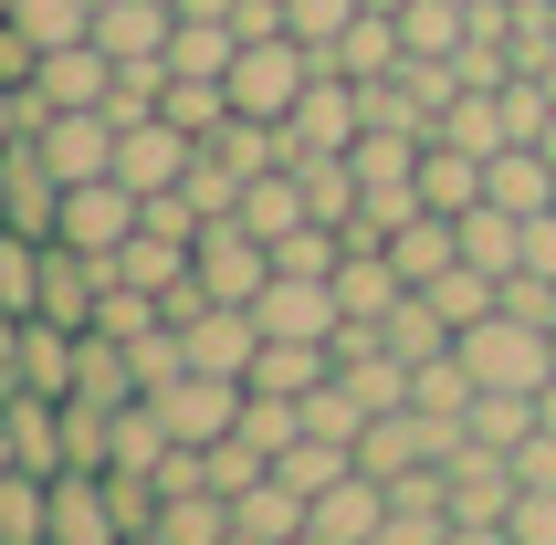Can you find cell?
Returning a JSON list of instances; mask_svg holds the SVG:
<instances>
[{"mask_svg":"<svg viewBox=\"0 0 556 545\" xmlns=\"http://www.w3.org/2000/svg\"><path fill=\"white\" fill-rule=\"evenodd\" d=\"M53 220H63V179H53V157L31 148H0V231H22V242H53Z\"/></svg>","mask_w":556,"mask_h":545,"instance_id":"9","label":"cell"},{"mask_svg":"<svg viewBox=\"0 0 556 545\" xmlns=\"http://www.w3.org/2000/svg\"><path fill=\"white\" fill-rule=\"evenodd\" d=\"M357 11H368V0H283V31H294L305 53H326V42H337Z\"/></svg>","mask_w":556,"mask_h":545,"instance_id":"44","label":"cell"},{"mask_svg":"<svg viewBox=\"0 0 556 545\" xmlns=\"http://www.w3.org/2000/svg\"><path fill=\"white\" fill-rule=\"evenodd\" d=\"M378 524H389V483L378 472H346V483L315 493V535L326 545H378Z\"/></svg>","mask_w":556,"mask_h":545,"instance_id":"17","label":"cell"},{"mask_svg":"<svg viewBox=\"0 0 556 545\" xmlns=\"http://www.w3.org/2000/svg\"><path fill=\"white\" fill-rule=\"evenodd\" d=\"M368 11H409V0H368Z\"/></svg>","mask_w":556,"mask_h":545,"instance_id":"51","label":"cell"},{"mask_svg":"<svg viewBox=\"0 0 556 545\" xmlns=\"http://www.w3.org/2000/svg\"><path fill=\"white\" fill-rule=\"evenodd\" d=\"M483 200H494V211H515V220L556 211V168H546V148H504V157H483Z\"/></svg>","mask_w":556,"mask_h":545,"instance_id":"21","label":"cell"},{"mask_svg":"<svg viewBox=\"0 0 556 545\" xmlns=\"http://www.w3.org/2000/svg\"><path fill=\"white\" fill-rule=\"evenodd\" d=\"M400 263H389V252H346L337 263V304H346V326H389V315H400Z\"/></svg>","mask_w":556,"mask_h":545,"instance_id":"23","label":"cell"},{"mask_svg":"<svg viewBox=\"0 0 556 545\" xmlns=\"http://www.w3.org/2000/svg\"><path fill=\"white\" fill-rule=\"evenodd\" d=\"M74 398H94V409H126L137 398V357H126L116 335H74Z\"/></svg>","mask_w":556,"mask_h":545,"instance_id":"26","label":"cell"},{"mask_svg":"<svg viewBox=\"0 0 556 545\" xmlns=\"http://www.w3.org/2000/svg\"><path fill=\"white\" fill-rule=\"evenodd\" d=\"M535 85H546V94H556V53H546V63H535Z\"/></svg>","mask_w":556,"mask_h":545,"instance_id":"50","label":"cell"},{"mask_svg":"<svg viewBox=\"0 0 556 545\" xmlns=\"http://www.w3.org/2000/svg\"><path fill=\"white\" fill-rule=\"evenodd\" d=\"M463 367H472V389H546L556 378V326H526V315H483V326H463Z\"/></svg>","mask_w":556,"mask_h":545,"instance_id":"1","label":"cell"},{"mask_svg":"<svg viewBox=\"0 0 556 545\" xmlns=\"http://www.w3.org/2000/svg\"><path fill=\"white\" fill-rule=\"evenodd\" d=\"M252 326L263 335H305V346H337V326H346L337 272H274V283L252 294Z\"/></svg>","mask_w":556,"mask_h":545,"instance_id":"5","label":"cell"},{"mask_svg":"<svg viewBox=\"0 0 556 545\" xmlns=\"http://www.w3.org/2000/svg\"><path fill=\"white\" fill-rule=\"evenodd\" d=\"M378 346H389V357H409V367H431V357H452L463 335L441 326V304H431V294H400V315L378 326Z\"/></svg>","mask_w":556,"mask_h":545,"instance_id":"32","label":"cell"},{"mask_svg":"<svg viewBox=\"0 0 556 545\" xmlns=\"http://www.w3.org/2000/svg\"><path fill=\"white\" fill-rule=\"evenodd\" d=\"M94 294H105V263L74 252V242H42V294H31V315H53V326L85 335L94 326Z\"/></svg>","mask_w":556,"mask_h":545,"instance_id":"14","label":"cell"},{"mask_svg":"<svg viewBox=\"0 0 556 545\" xmlns=\"http://www.w3.org/2000/svg\"><path fill=\"white\" fill-rule=\"evenodd\" d=\"M357 137H368V116H357V85H346V74H315L305 105L283 116V148L294 157H346Z\"/></svg>","mask_w":556,"mask_h":545,"instance_id":"10","label":"cell"},{"mask_svg":"<svg viewBox=\"0 0 556 545\" xmlns=\"http://www.w3.org/2000/svg\"><path fill=\"white\" fill-rule=\"evenodd\" d=\"M326 74V63L294 42V31H263V42H242L231 53V116H263V126H283L294 105H305V85Z\"/></svg>","mask_w":556,"mask_h":545,"instance_id":"2","label":"cell"},{"mask_svg":"<svg viewBox=\"0 0 556 545\" xmlns=\"http://www.w3.org/2000/svg\"><path fill=\"white\" fill-rule=\"evenodd\" d=\"M189 272H200V294H211V304H252L263 283H274V242H252L242 220H211Z\"/></svg>","mask_w":556,"mask_h":545,"instance_id":"11","label":"cell"},{"mask_svg":"<svg viewBox=\"0 0 556 545\" xmlns=\"http://www.w3.org/2000/svg\"><path fill=\"white\" fill-rule=\"evenodd\" d=\"M148 409L168 420V441H179V452H211V441H231V430H242V378L179 367L168 389H148Z\"/></svg>","mask_w":556,"mask_h":545,"instance_id":"3","label":"cell"},{"mask_svg":"<svg viewBox=\"0 0 556 545\" xmlns=\"http://www.w3.org/2000/svg\"><path fill=\"white\" fill-rule=\"evenodd\" d=\"M515 483H526V493H556V430L515 441Z\"/></svg>","mask_w":556,"mask_h":545,"instance_id":"46","label":"cell"},{"mask_svg":"<svg viewBox=\"0 0 556 545\" xmlns=\"http://www.w3.org/2000/svg\"><path fill=\"white\" fill-rule=\"evenodd\" d=\"M472 398H483V389H472L463 346H452V357H431V367H409V409H420V420H452V430H463Z\"/></svg>","mask_w":556,"mask_h":545,"instance_id":"31","label":"cell"},{"mask_svg":"<svg viewBox=\"0 0 556 545\" xmlns=\"http://www.w3.org/2000/svg\"><path fill=\"white\" fill-rule=\"evenodd\" d=\"M53 535V472H0V545Z\"/></svg>","mask_w":556,"mask_h":545,"instance_id":"34","label":"cell"},{"mask_svg":"<svg viewBox=\"0 0 556 545\" xmlns=\"http://www.w3.org/2000/svg\"><path fill=\"white\" fill-rule=\"evenodd\" d=\"M274 472H283V483H294V493L315 504L326 483H346V472H357V452H346V441H315V430H305V441H294V452H283Z\"/></svg>","mask_w":556,"mask_h":545,"instance_id":"41","label":"cell"},{"mask_svg":"<svg viewBox=\"0 0 556 545\" xmlns=\"http://www.w3.org/2000/svg\"><path fill=\"white\" fill-rule=\"evenodd\" d=\"M337 378V346H305V335H263V357H252L242 389H274V398H305Z\"/></svg>","mask_w":556,"mask_h":545,"instance_id":"22","label":"cell"},{"mask_svg":"<svg viewBox=\"0 0 556 545\" xmlns=\"http://www.w3.org/2000/svg\"><path fill=\"white\" fill-rule=\"evenodd\" d=\"M231 220H242V231H252V242H283V231H305V179H294V168H263V179H252L242 189V211H231Z\"/></svg>","mask_w":556,"mask_h":545,"instance_id":"25","label":"cell"},{"mask_svg":"<svg viewBox=\"0 0 556 545\" xmlns=\"http://www.w3.org/2000/svg\"><path fill=\"white\" fill-rule=\"evenodd\" d=\"M137 189L126 179H74L63 189V220H53V242H74V252H94V263H116L126 252V231H137Z\"/></svg>","mask_w":556,"mask_h":545,"instance_id":"7","label":"cell"},{"mask_svg":"<svg viewBox=\"0 0 556 545\" xmlns=\"http://www.w3.org/2000/svg\"><path fill=\"white\" fill-rule=\"evenodd\" d=\"M420 200H431L441 220H463L472 200H483V157L452 148V137H431V148H420Z\"/></svg>","mask_w":556,"mask_h":545,"instance_id":"27","label":"cell"},{"mask_svg":"<svg viewBox=\"0 0 556 545\" xmlns=\"http://www.w3.org/2000/svg\"><path fill=\"white\" fill-rule=\"evenodd\" d=\"M535 430H556V378H546V389H535Z\"/></svg>","mask_w":556,"mask_h":545,"instance_id":"49","label":"cell"},{"mask_svg":"<svg viewBox=\"0 0 556 545\" xmlns=\"http://www.w3.org/2000/svg\"><path fill=\"white\" fill-rule=\"evenodd\" d=\"M263 472H274V461L252 452L242 430H231V441H211V452H200V483H211V493H231V504H242V493L263 483Z\"/></svg>","mask_w":556,"mask_h":545,"instance_id":"42","label":"cell"},{"mask_svg":"<svg viewBox=\"0 0 556 545\" xmlns=\"http://www.w3.org/2000/svg\"><path fill=\"white\" fill-rule=\"evenodd\" d=\"M22 389L74 398V326H53V315H22Z\"/></svg>","mask_w":556,"mask_h":545,"instance_id":"30","label":"cell"},{"mask_svg":"<svg viewBox=\"0 0 556 545\" xmlns=\"http://www.w3.org/2000/svg\"><path fill=\"white\" fill-rule=\"evenodd\" d=\"M368 420H378V409L346 389V367L326 378V389H305V430H315V441H346V452H357V430H368Z\"/></svg>","mask_w":556,"mask_h":545,"instance_id":"38","label":"cell"},{"mask_svg":"<svg viewBox=\"0 0 556 545\" xmlns=\"http://www.w3.org/2000/svg\"><path fill=\"white\" fill-rule=\"evenodd\" d=\"M431 137H452V148H472V157H504V148H515V137H504V105H494L483 85L452 94V105L431 116Z\"/></svg>","mask_w":556,"mask_h":545,"instance_id":"33","label":"cell"},{"mask_svg":"<svg viewBox=\"0 0 556 545\" xmlns=\"http://www.w3.org/2000/svg\"><path fill=\"white\" fill-rule=\"evenodd\" d=\"M31 94H42V105H105V94H116V53H105V42H63V53H42V74H31Z\"/></svg>","mask_w":556,"mask_h":545,"instance_id":"16","label":"cell"},{"mask_svg":"<svg viewBox=\"0 0 556 545\" xmlns=\"http://www.w3.org/2000/svg\"><path fill=\"white\" fill-rule=\"evenodd\" d=\"M504 535H515V545H556V493H515Z\"/></svg>","mask_w":556,"mask_h":545,"instance_id":"45","label":"cell"},{"mask_svg":"<svg viewBox=\"0 0 556 545\" xmlns=\"http://www.w3.org/2000/svg\"><path fill=\"white\" fill-rule=\"evenodd\" d=\"M31 148L53 157L63 189H74V179H116V116H105V105H63V116H42Z\"/></svg>","mask_w":556,"mask_h":545,"instance_id":"8","label":"cell"},{"mask_svg":"<svg viewBox=\"0 0 556 545\" xmlns=\"http://www.w3.org/2000/svg\"><path fill=\"white\" fill-rule=\"evenodd\" d=\"M168 31H179L168 0H105V11H94V42L116 63H168Z\"/></svg>","mask_w":556,"mask_h":545,"instance_id":"18","label":"cell"},{"mask_svg":"<svg viewBox=\"0 0 556 545\" xmlns=\"http://www.w3.org/2000/svg\"><path fill=\"white\" fill-rule=\"evenodd\" d=\"M148 535H168V545H231V493H211V483L168 493V504H157V524H148Z\"/></svg>","mask_w":556,"mask_h":545,"instance_id":"29","label":"cell"},{"mask_svg":"<svg viewBox=\"0 0 556 545\" xmlns=\"http://www.w3.org/2000/svg\"><path fill=\"white\" fill-rule=\"evenodd\" d=\"M452 231H463V263H483V272H526V220H515V211L472 200V211L452 220Z\"/></svg>","mask_w":556,"mask_h":545,"instance_id":"28","label":"cell"},{"mask_svg":"<svg viewBox=\"0 0 556 545\" xmlns=\"http://www.w3.org/2000/svg\"><path fill=\"white\" fill-rule=\"evenodd\" d=\"M11 22H22L42 53H63V42H94V0H11Z\"/></svg>","mask_w":556,"mask_h":545,"instance_id":"39","label":"cell"},{"mask_svg":"<svg viewBox=\"0 0 556 545\" xmlns=\"http://www.w3.org/2000/svg\"><path fill=\"white\" fill-rule=\"evenodd\" d=\"M294 179H305V211L326 220V231L357 220V168H346V157H294Z\"/></svg>","mask_w":556,"mask_h":545,"instance_id":"37","label":"cell"},{"mask_svg":"<svg viewBox=\"0 0 556 545\" xmlns=\"http://www.w3.org/2000/svg\"><path fill=\"white\" fill-rule=\"evenodd\" d=\"M326 74H346V85H378V74H400L409 63V42H400V11H357V22L337 31V42H326Z\"/></svg>","mask_w":556,"mask_h":545,"instance_id":"15","label":"cell"},{"mask_svg":"<svg viewBox=\"0 0 556 545\" xmlns=\"http://www.w3.org/2000/svg\"><path fill=\"white\" fill-rule=\"evenodd\" d=\"M231 53H242L231 22H179L168 31V74H220V85H231Z\"/></svg>","mask_w":556,"mask_h":545,"instance_id":"36","label":"cell"},{"mask_svg":"<svg viewBox=\"0 0 556 545\" xmlns=\"http://www.w3.org/2000/svg\"><path fill=\"white\" fill-rule=\"evenodd\" d=\"M189 157H200V137H189V126H168V116H137V126H116V179L137 189V200L179 189V179H189Z\"/></svg>","mask_w":556,"mask_h":545,"instance_id":"12","label":"cell"},{"mask_svg":"<svg viewBox=\"0 0 556 545\" xmlns=\"http://www.w3.org/2000/svg\"><path fill=\"white\" fill-rule=\"evenodd\" d=\"M305 524H315V504H305L294 483H283V472H263V483H252L242 504H231V535H242V545H294Z\"/></svg>","mask_w":556,"mask_h":545,"instance_id":"19","label":"cell"},{"mask_svg":"<svg viewBox=\"0 0 556 545\" xmlns=\"http://www.w3.org/2000/svg\"><path fill=\"white\" fill-rule=\"evenodd\" d=\"M389 263H400V283L420 294V283H441V272L463 263V231H452L441 211H420V220H400V231H389Z\"/></svg>","mask_w":556,"mask_h":545,"instance_id":"24","label":"cell"},{"mask_svg":"<svg viewBox=\"0 0 556 545\" xmlns=\"http://www.w3.org/2000/svg\"><path fill=\"white\" fill-rule=\"evenodd\" d=\"M441 545H515V535H504V524H452Z\"/></svg>","mask_w":556,"mask_h":545,"instance_id":"47","label":"cell"},{"mask_svg":"<svg viewBox=\"0 0 556 545\" xmlns=\"http://www.w3.org/2000/svg\"><path fill=\"white\" fill-rule=\"evenodd\" d=\"M242 0H179V22H231Z\"/></svg>","mask_w":556,"mask_h":545,"instance_id":"48","label":"cell"},{"mask_svg":"<svg viewBox=\"0 0 556 545\" xmlns=\"http://www.w3.org/2000/svg\"><path fill=\"white\" fill-rule=\"evenodd\" d=\"M31 294H42V242L0 231V315H31Z\"/></svg>","mask_w":556,"mask_h":545,"instance_id":"43","label":"cell"},{"mask_svg":"<svg viewBox=\"0 0 556 545\" xmlns=\"http://www.w3.org/2000/svg\"><path fill=\"white\" fill-rule=\"evenodd\" d=\"M463 31H472L463 0H409V11H400V42H409V53H431V63L463 53Z\"/></svg>","mask_w":556,"mask_h":545,"instance_id":"35","label":"cell"},{"mask_svg":"<svg viewBox=\"0 0 556 545\" xmlns=\"http://www.w3.org/2000/svg\"><path fill=\"white\" fill-rule=\"evenodd\" d=\"M42 545H126V515L105 493V472H53V535Z\"/></svg>","mask_w":556,"mask_h":545,"instance_id":"13","label":"cell"},{"mask_svg":"<svg viewBox=\"0 0 556 545\" xmlns=\"http://www.w3.org/2000/svg\"><path fill=\"white\" fill-rule=\"evenodd\" d=\"M452 441H463L452 420H420V409H378V420L357 430V472L400 483V472H431V461H452Z\"/></svg>","mask_w":556,"mask_h":545,"instance_id":"6","label":"cell"},{"mask_svg":"<svg viewBox=\"0 0 556 545\" xmlns=\"http://www.w3.org/2000/svg\"><path fill=\"white\" fill-rule=\"evenodd\" d=\"M189 263H200V242H189V231H157V220L137 211V231H126V252H116V272H126V283L168 294V283H189Z\"/></svg>","mask_w":556,"mask_h":545,"instance_id":"20","label":"cell"},{"mask_svg":"<svg viewBox=\"0 0 556 545\" xmlns=\"http://www.w3.org/2000/svg\"><path fill=\"white\" fill-rule=\"evenodd\" d=\"M463 430H472V441H494V452H515V441H535V398L526 389H483Z\"/></svg>","mask_w":556,"mask_h":545,"instance_id":"40","label":"cell"},{"mask_svg":"<svg viewBox=\"0 0 556 545\" xmlns=\"http://www.w3.org/2000/svg\"><path fill=\"white\" fill-rule=\"evenodd\" d=\"M515 452H494V441H452V461H441V504H452V524H504L515 515Z\"/></svg>","mask_w":556,"mask_h":545,"instance_id":"4","label":"cell"}]
</instances>
